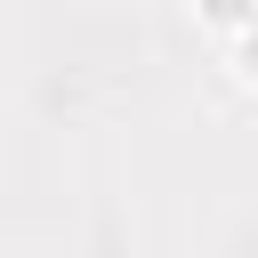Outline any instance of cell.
Masks as SVG:
<instances>
[{
    "mask_svg": "<svg viewBox=\"0 0 258 258\" xmlns=\"http://www.w3.org/2000/svg\"><path fill=\"white\" fill-rule=\"evenodd\" d=\"M250 16H258V0H194V24H202V32L218 40V48H226V40H234V32L250 24Z\"/></svg>",
    "mask_w": 258,
    "mask_h": 258,
    "instance_id": "1",
    "label": "cell"
},
{
    "mask_svg": "<svg viewBox=\"0 0 258 258\" xmlns=\"http://www.w3.org/2000/svg\"><path fill=\"white\" fill-rule=\"evenodd\" d=\"M226 73H234L242 89H258V16H250L234 40H226Z\"/></svg>",
    "mask_w": 258,
    "mask_h": 258,
    "instance_id": "2",
    "label": "cell"
}]
</instances>
